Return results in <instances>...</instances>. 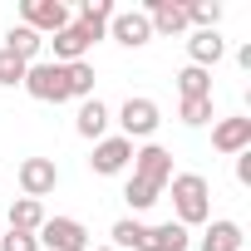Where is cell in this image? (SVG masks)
<instances>
[{
    "instance_id": "obj_14",
    "label": "cell",
    "mask_w": 251,
    "mask_h": 251,
    "mask_svg": "<svg viewBox=\"0 0 251 251\" xmlns=\"http://www.w3.org/2000/svg\"><path fill=\"white\" fill-rule=\"evenodd\" d=\"M108 20H113V0H84L74 25L89 35V45H99V40H108Z\"/></svg>"
},
{
    "instance_id": "obj_11",
    "label": "cell",
    "mask_w": 251,
    "mask_h": 251,
    "mask_svg": "<svg viewBox=\"0 0 251 251\" xmlns=\"http://www.w3.org/2000/svg\"><path fill=\"white\" fill-rule=\"evenodd\" d=\"M45 45H50V59H54V64H79V59H89V50H94V45H89V35H84L74 20H69L59 35H50Z\"/></svg>"
},
{
    "instance_id": "obj_19",
    "label": "cell",
    "mask_w": 251,
    "mask_h": 251,
    "mask_svg": "<svg viewBox=\"0 0 251 251\" xmlns=\"http://www.w3.org/2000/svg\"><path fill=\"white\" fill-rule=\"evenodd\" d=\"M45 226V202H35V197H15L10 202V231H40Z\"/></svg>"
},
{
    "instance_id": "obj_12",
    "label": "cell",
    "mask_w": 251,
    "mask_h": 251,
    "mask_svg": "<svg viewBox=\"0 0 251 251\" xmlns=\"http://www.w3.org/2000/svg\"><path fill=\"white\" fill-rule=\"evenodd\" d=\"M153 35H182L187 30V5H177V0H148L143 5Z\"/></svg>"
},
{
    "instance_id": "obj_25",
    "label": "cell",
    "mask_w": 251,
    "mask_h": 251,
    "mask_svg": "<svg viewBox=\"0 0 251 251\" xmlns=\"http://www.w3.org/2000/svg\"><path fill=\"white\" fill-rule=\"evenodd\" d=\"M177 118L187 123V128H202V123L212 118V99H182L177 103Z\"/></svg>"
},
{
    "instance_id": "obj_23",
    "label": "cell",
    "mask_w": 251,
    "mask_h": 251,
    "mask_svg": "<svg viewBox=\"0 0 251 251\" xmlns=\"http://www.w3.org/2000/svg\"><path fill=\"white\" fill-rule=\"evenodd\" d=\"M187 25L217 30V25H222V5H217V0H192V5H187Z\"/></svg>"
},
{
    "instance_id": "obj_22",
    "label": "cell",
    "mask_w": 251,
    "mask_h": 251,
    "mask_svg": "<svg viewBox=\"0 0 251 251\" xmlns=\"http://www.w3.org/2000/svg\"><path fill=\"white\" fill-rule=\"evenodd\" d=\"M64 74H69V99H94V64L89 59H79V64H64Z\"/></svg>"
},
{
    "instance_id": "obj_4",
    "label": "cell",
    "mask_w": 251,
    "mask_h": 251,
    "mask_svg": "<svg viewBox=\"0 0 251 251\" xmlns=\"http://www.w3.org/2000/svg\"><path fill=\"white\" fill-rule=\"evenodd\" d=\"M133 177L148 182V187H158V192H168V182H173V153L158 148V143L133 148Z\"/></svg>"
},
{
    "instance_id": "obj_15",
    "label": "cell",
    "mask_w": 251,
    "mask_h": 251,
    "mask_svg": "<svg viewBox=\"0 0 251 251\" xmlns=\"http://www.w3.org/2000/svg\"><path fill=\"white\" fill-rule=\"evenodd\" d=\"M241 241H246L241 226H236L231 217H217V222L202 231V246H197V251H241Z\"/></svg>"
},
{
    "instance_id": "obj_28",
    "label": "cell",
    "mask_w": 251,
    "mask_h": 251,
    "mask_svg": "<svg viewBox=\"0 0 251 251\" xmlns=\"http://www.w3.org/2000/svg\"><path fill=\"white\" fill-rule=\"evenodd\" d=\"M89 251H113V246H89Z\"/></svg>"
},
{
    "instance_id": "obj_7",
    "label": "cell",
    "mask_w": 251,
    "mask_h": 251,
    "mask_svg": "<svg viewBox=\"0 0 251 251\" xmlns=\"http://www.w3.org/2000/svg\"><path fill=\"white\" fill-rule=\"evenodd\" d=\"M128 163H133V143L123 138V133H113V138H99V143H94L89 173H99V177H118Z\"/></svg>"
},
{
    "instance_id": "obj_16",
    "label": "cell",
    "mask_w": 251,
    "mask_h": 251,
    "mask_svg": "<svg viewBox=\"0 0 251 251\" xmlns=\"http://www.w3.org/2000/svg\"><path fill=\"white\" fill-rule=\"evenodd\" d=\"M0 50H10L15 59H25V64H35L40 54H45V35H35L30 25H10V35H5V45Z\"/></svg>"
},
{
    "instance_id": "obj_3",
    "label": "cell",
    "mask_w": 251,
    "mask_h": 251,
    "mask_svg": "<svg viewBox=\"0 0 251 251\" xmlns=\"http://www.w3.org/2000/svg\"><path fill=\"white\" fill-rule=\"evenodd\" d=\"M158 123H163V113H158V103L153 99H143V94H128L123 99V108H118V128H123V138H153L158 133Z\"/></svg>"
},
{
    "instance_id": "obj_24",
    "label": "cell",
    "mask_w": 251,
    "mask_h": 251,
    "mask_svg": "<svg viewBox=\"0 0 251 251\" xmlns=\"http://www.w3.org/2000/svg\"><path fill=\"white\" fill-rule=\"evenodd\" d=\"M25 69H30L25 59H15L10 50H0V89H20L25 84Z\"/></svg>"
},
{
    "instance_id": "obj_21",
    "label": "cell",
    "mask_w": 251,
    "mask_h": 251,
    "mask_svg": "<svg viewBox=\"0 0 251 251\" xmlns=\"http://www.w3.org/2000/svg\"><path fill=\"white\" fill-rule=\"evenodd\" d=\"M177 94H182V99H212V69L187 64V69L177 74Z\"/></svg>"
},
{
    "instance_id": "obj_8",
    "label": "cell",
    "mask_w": 251,
    "mask_h": 251,
    "mask_svg": "<svg viewBox=\"0 0 251 251\" xmlns=\"http://www.w3.org/2000/svg\"><path fill=\"white\" fill-rule=\"evenodd\" d=\"M15 177H20V192L40 202V197H50V192L59 187V163H54V158H25Z\"/></svg>"
},
{
    "instance_id": "obj_1",
    "label": "cell",
    "mask_w": 251,
    "mask_h": 251,
    "mask_svg": "<svg viewBox=\"0 0 251 251\" xmlns=\"http://www.w3.org/2000/svg\"><path fill=\"white\" fill-rule=\"evenodd\" d=\"M168 192H173V212H177L173 222H182L187 231L202 226V222H212V187H207L202 173H173Z\"/></svg>"
},
{
    "instance_id": "obj_26",
    "label": "cell",
    "mask_w": 251,
    "mask_h": 251,
    "mask_svg": "<svg viewBox=\"0 0 251 251\" xmlns=\"http://www.w3.org/2000/svg\"><path fill=\"white\" fill-rule=\"evenodd\" d=\"M0 251H40V241L30 231H5L0 236Z\"/></svg>"
},
{
    "instance_id": "obj_2",
    "label": "cell",
    "mask_w": 251,
    "mask_h": 251,
    "mask_svg": "<svg viewBox=\"0 0 251 251\" xmlns=\"http://www.w3.org/2000/svg\"><path fill=\"white\" fill-rule=\"evenodd\" d=\"M30 99H40V103H64L69 99V74H64V64H54V59H35L30 69H25V84H20Z\"/></svg>"
},
{
    "instance_id": "obj_10",
    "label": "cell",
    "mask_w": 251,
    "mask_h": 251,
    "mask_svg": "<svg viewBox=\"0 0 251 251\" xmlns=\"http://www.w3.org/2000/svg\"><path fill=\"white\" fill-rule=\"evenodd\" d=\"M212 148L217 153H226V158H236V153H246L251 148V118H217L212 123Z\"/></svg>"
},
{
    "instance_id": "obj_9",
    "label": "cell",
    "mask_w": 251,
    "mask_h": 251,
    "mask_svg": "<svg viewBox=\"0 0 251 251\" xmlns=\"http://www.w3.org/2000/svg\"><path fill=\"white\" fill-rule=\"evenodd\" d=\"M108 40H118L123 50H143V45L153 40V25H148L143 10H113V20H108Z\"/></svg>"
},
{
    "instance_id": "obj_17",
    "label": "cell",
    "mask_w": 251,
    "mask_h": 251,
    "mask_svg": "<svg viewBox=\"0 0 251 251\" xmlns=\"http://www.w3.org/2000/svg\"><path fill=\"white\" fill-rule=\"evenodd\" d=\"M187 54H192V64H197V69H212V64L226 54V40H222L217 30H197V35L187 40Z\"/></svg>"
},
{
    "instance_id": "obj_6",
    "label": "cell",
    "mask_w": 251,
    "mask_h": 251,
    "mask_svg": "<svg viewBox=\"0 0 251 251\" xmlns=\"http://www.w3.org/2000/svg\"><path fill=\"white\" fill-rule=\"evenodd\" d=\"M69 20L74 15L64 0H20V25H30L35 35H59Z\"/></svg>"
},
{
    "instance_id": "obj_13",
    "label": "cell",
    "mask_w": 251,
    "mask_h": 251,
    "mask_svg": "<svg viewBox=\"0 0 251 251\" xmlns=\"http://www.w3.org/2000/svg\"><path fill=\"white\" fill-rule=\"evenodd\" d=\"M74 128H79V138H89V143L108 138V103H103V99H84L79 113H74Z\"/></svg>"
},
{
    "instance_id": "obj_20",
    "label": "cell",
    "mask_w": 251,
    "mask_h": 251,
    "mask_svg": "<svg viewBox=\"0 0 251 251\" xmlns=\"http://www.w3.org/2000/svg\"><path fill=\"white\" fill-rule=\"evenodd\" d=\"M113 251H143L148 246V226L138 222V217H123V222H113Z\"/></svg>"
},
{
    "instance_id": "obj_27",
    "label": "cell",
    "mask_w": 251,
    "mask_h": 251,
    "mask_svg": "<svg viewBox=\"0 0 251 251\" xmlns=\"http://www.w3.org/2000/svg\"><path fill=\"white\" fill-rule=\"evenodd\" d=\"M236 182H241V187L251 182V148H246V153H236Z\"/></svg>"
},
{
    "instance_id": "obj_5",
    "label": "cell",
    "mask_w": 251,
    "mask_h": 251,
    "mask_svg": "<svg viewBox=\"0 0 251 251\" xmlns=\"http://www.w3.org/2000/svg\"><path fill=\"white\" fill-rule=\"evenodd\" d=\"M35 241L50 246V251H89V231L74 217H45V226L35 231Z\"/></svg>"
},
{
    "instance_id": "obj_18",
    "label": "cell",
    "mask_w": 251,
    "mask_h": 251,
    "mask_svg": "<svg viewBox=\"0 0 251 251\" xmlns=\"http://www.w3.org/2000/svg\"><path fill=\"white\" fill-rule=\"evenodd\" d=\"M192 246V231L182 222H163V226H148V246L143 251H187Z\"/></svg>"
}]
</instances>
